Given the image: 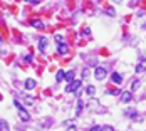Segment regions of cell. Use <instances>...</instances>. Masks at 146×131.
I'll return each instance as SVG.
<instances>
[{"label": "cell", "instance_id": "obj_1", "mask_svg": "<svg viewBox=\"0 0 146 131\" xmlns=\"http://www.w3.org/2000/svg\"><path fill=\"white\" fill-rule=\"evenodd\" d=\"M14 104H15V108L19 109V116H20V119H22V121H29V119H30V114L25 111V108H24V106H22L19 101H14Z\"/></svg>", "mask_w": 146, "mask_h": 131}, {"label": "cell", "instance_id": "obj_2", "mask_svg": "<svg viewBox=\"0 0 146 131\" xmlns=\"http://www.w3.org/2000/svg\"><path fill=\"white\" fill-rule=\"evenodd\" d=\"M81 86H82V81H81V79H79V81L74 79V81H71V82L66 86V92H76L77 89H81Z\"/></svg>", "mask_w": 146, "mask_h": 131}, {"label": "cell", "instance_id": "obj_3", "mask_svg": "<svg viewBox=\"0 0 146 131\" xmlns=\"http://www.w3.org/2000/svg\"><path fill=\"white\" fill-rule=\"evenodd\" d=\"M106 76H108V69H106V67H96V69H94V77H96L98 81L106 79Z\"/></svg>", "mask_w": 146, "mask_h": 131}, {"label": "cell", "instance_id": "obj_4", "mask_svg": "<svg viewBox=\"0 0 146 131\" xmlns=\"http://www.w3.org/2000/svg\"><path fill=\"white\" fill-rule=\"evenodd\" d=\"M119 98H121V102H131L133 101V92L131 91H123V92L119 94Z\"/></svg>", "mask_w": 146, "mask_h": 131}, {"label": "cell", "instance_id": "obj_5", "mask_svg": "<svg viewBox=\"0 0 146 131\" xmlns=\"http://www.w3.org/2000/svg\"><path fill=\"white\" fill-rule=\"evenodd\" d=\"M37 47H39V51H40V52H45V49H47V39H45V37H40Z\"/></svg>", "mask_w": 146, "mask_h": 131}, {"label": "cell", "instance_id": "obj_6", "mask_svg": "<svg viewBox=\"0 0 146 131\" xmlns=\"http://www.w3.org/2000/svg\"><path fill=\"white\" fill-rule=\"evenodd\" d=\"M111 79H113V82H114V84H121V82H123V76H121L119 72H113Z\"/></svg>", "mask_w": 146, "mask_h": 131}, {"label": "cell", "instance_id": "obj_7", "mask_svg": "<svg viewBox=\"0 0 146 131\" xmlns=\"http://www.w3.org/2000/svg\"><path fill=\"white\" fill-rule=\"evenodd\" d=\"M59 54H60V56L69 54V47H67V44H59Z\"/></svg>", "mask_w": 146, "mask_h": 131}, {"label": "cell", "instance_id": "obj_8", "mask_svg": "<svg viewBox=\"0 0 146 131\" xmlns=\"http://www.w3.org/2000/svg\"><path fill=\"white\" fill-rule=\"evenodd\" d=\"M30 24H32V27H35V29H44V24H42L39 19H32Z\"/></svg>", "mask_w": 146, "mask_h": 131}, {"label": "cell", "instance_id": "obj_9", "mask_svg": "<svg viewBox=\"0 0 146 131\" xmlns=\"http://www.w3.org/2000/svg\"><path fill=\"white\" fill-rule=\"evenodd\" d=\"M74 77H76V71H67V72H66V81H67V82L74 81Z\"/></svg>", "mask_w": 146, "mask_h": 131}, {"label": "cell", "instance_id": "obj_10", "mask_svg": "<svg viewBox=\"0 0 146 131\" xmlns=\"http://www.w3.org/2000/svg\"><path fill=\"white\" fill-rule=\"evenodd\" d=\"M35 84H37V82H35L34 79H27L24 86H25V89H34V87H35Z\"/></svg>", "mask_w": 146, "mask_h": 131}, {"label": "cell", "instance_id": "obj_11", "mask_svg": "<svg viewBox=\"0 0 146 131\" xmlns=\"http://www.w3.org/2000/svg\"><path fill=\"white\" fill-rule=\"evenodd\" d=\"M82 109H84V104H82V101L79 99L77 104H76V113H77V114H81V113H82Z\"/></svg>", "mask_w": 146, "mask_h": 131}, {"label": "cell", "instance_id": "obj_12", "mask_svg": "<svg viewBox=\"0 0 146 131\" xmlns=\"http://www.w3.org/2000/svg\"><path fill=\"white\" fill-rule=\"evenodd\" d=\"M0 131H9V123L5 119H0Z\"/></svg>", "mask_w": 146, "mask_h": 131}, {"label": "cell", "instance_id": "obj_13", "mask_svg": "<svg viewBox=\"0 0 146 131\" xmlns=\"http://www.w3.org/2000/svg\"><path fill=\"white\" fill-rule=\"evenodd\" d=\"M64 79H66V72H64V71H59L57 76H56V81L60 82V81H64Z\"/></svg>", "mask_w": 146, "mask_h": 131}, {"label": "cell", "instance_id": "obj_14", "mask_svg": "<svg viewBox=\"0 0 146 131\" xmlns=\"http://www.w3.org/2000/svg\"><path fill=\"white\" fill-rule=\"evenodd\" d=\"M94 92H96V87H94V86H88L86 94H88V96H94Z\"/></svg>", "mask_w": 146, "mask_h": 131}, {"label": "cell", "instance_id": "obj_15", "mask_svg": "<svg viewBox=\"0 0 146 131\" xmlns=\"http://www.w3.org/2000/svg\"><path fill=\"white\" fill-rule=\"evenodd\" d=\"M139 87V81L138 79H134V81H131V91H136Z\"/></svg>", "mask_w": 146, "mask_h": 131}, {"label": "cell", "instance_id": "obj_16", "mask_svg": "<svg viewBox=\"0 0 146 131\" xmlns=\"http://www.w3.org/2000/svg\"><path fill=\"white\" fill-rule=\"evenodd\" d=\"M106 14L109 15V17H114L116 12H114V9H113V7H106Z\"/></svg>", "mask_w": 146, "mask_h": 131}, {"label": "cell", "instance_id": "obj_17", "mask_svg": "<svg viewBox=\"0 0 146 131\" xmlns=\"http://www.w3.org/2000/svg\"><path fill=\"white\" fill-rule=\"evenodd\" d=\"M101 131H114V128L111 124H106V126H101Z\"/></svg>", "mask_w": 146, "mask_h": 131}, {"label": "cell", "instance_id": "obj_18", "mask_svg": "<svg viewBox=\"0 0 146 131\" xmlns=\"http://www.w3.org/2000/svg\"><path fill=\"white\" fill-rule=\"evenodd\" d=\"M145 71V64H138L136 66V72H143Z\"/></svg>", "mask_w": 146, "mask_h": 131}, {"label": "cell", "instance_id": "obj_19", "mask_svg": "<svg viewBox=\"0 0 146 131\" xmlns=\"http://www.w3.org/2000/svg\"><path fill=\"white\" fill-rule=\"evenodd\" d=\"M56 41H57L59 44H64V42H66V39H64L62 35H56Z\"/></svg>", "mask_w": 146, "mask_h": 131}, {"label": "cell", "instance_id": "obj_20", "mask_svg": "<svg viewBox=\"0 0 146 131\" xmlns=\"http://www.w3.org/2000/svg\"><path fill=\"white\" fill-rule=\"evenodd\" d=\"M24 99H25V101H27V104H34V99H32V96H25V98H24Z\"/></svg>", "mask_w": 146, "mask_h": 131}, {"label": "cell", "instance_id": "obj_21", "mask_svg": "<svg viewBox=\"0 0 146 131\" xmlns=\"http://www.w3.org/2000/svg\"><path fill=\"white\" fill-rule=\"evenodd\" d=\"M89 34H91V29H89V27H86V29L82 30V35H86V37H88Z\"/></svg>", "mask_w": 146, "mask_h": 131}, {"label": "cell", "instance_id": "obj_22", "mask_svg": "<svg viewBox=\"0 0 146 131\" xmlns=\"http://www.w3.org/2000/svg\"><path fill=\"white\" fill-rule=\"evenodd\" d=\"M66 131H77V128H76L74 124H71V126H67V130Z\"/></svg>", "mask_w": 146, "mask_h": 131}, {"label": "cell", "instance_id": "obj_23", "mask_svg": "<svg viewBox=\"0 0 146 131\" xmlns=\"http://www.w3.org/2000/svg\"><path fill=\"white\" fill-rule=\"evenodd\" d=\"M89 131H101V126H98V124H96V126H92Z\"/></svg>", "mask_w": 146, "mask_h": 131}, {"label": "cell", "instance_id": "obj_24", "mask_svg": "<svg viewBox=\"0 0 146 131\" xmlns=\"http://www.w3.org/2000/svg\"><path fill=\"white\" fill-rule=\"evenodd\" d=\"M25 2H29V3H39V0H25Z\"/></svg>", "mask_w": 146, "mask_h": 131}, {"label": "cell", "instance_id": "obj_25", "mask_svg": "<svg viewBox=\"0 0 146 131\" xmlns=\"http://www.w3.org/2000/svg\"><path fill=\"white\" fill-rule=\"evenodd\" d=\"M3 42V37H2V35H0V44Z\"/></svg>", "mask_w": 146, "mask_h": 131}, {"label": "cell", "instance_id": "obj_26", "mask_svg": "<svg viewBox=\"0 0 146 131\" xmlns=\"http://www.w3.org/2000/svg\"><path fill=\"white\" fill-rule=\"evenodd\" d=\"M0 101H2V96H0Z\"/></svg>", "mask_w": 146, "mask_h": 131}]
</instances>
